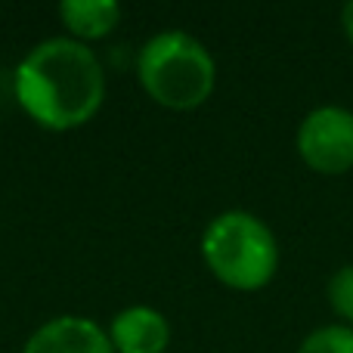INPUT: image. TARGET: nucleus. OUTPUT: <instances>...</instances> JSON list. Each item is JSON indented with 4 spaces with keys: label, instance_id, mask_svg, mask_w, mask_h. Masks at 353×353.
<instances>
[{
    "label": "nucleus",
    "instance_id": "1",
    "mask_svg": "<svg viewBox=\"0 0 353 353\" xmlns=\"http://www.w3.org/2000/svg\"><path fill=\"white\" fill-rule=\"evenodd\" d=\"M103 65L72 37L37 43L16 68V97L37 124L53 130L84 124L103 103Z\"/></svg>",
    "mask_w": 353,
    "mask_h": 353
},
{
    "label": "nucleus",
    "instance_id": "2",
    "mask_svg": "<svg viewBox=\"0 0 353 353\" xmlns=\"http://www.w3.org/2000/svg\"><path fill=\"white\" fill-rule=\"evenodd\" d=\"M201 254L220 282L242 292L263 288L279 267V245L270 226L248 211H226L208 223Z\"/></svg>",
    "mask_w": 353,
    "mask_h": 353
},
{
    "label": "nucleus",
    "instance_id": "3",
    "mask_svg": "<svg viewBox=\"0 0 353 353\" xmlns=\"http://www.w3.org/2000/svg\"><path fill=\"white\" fill-rule=\"evenodd\" d=\"M137 72L155 103L168 109H195L214 90L211 53L186 31H161L140 50Z\"/></svg>",
    "mask_w": 353,
    "mask_h": 353
},
{
    "label": "nucleus",
    "instance_id": "4",
    "mask_svg": "<svg viewBox=\"0 0 353 353\" xmlns=\"http://www.w3.org/2000/svg\"><path fill=\"white\" fill-rule=\"evenodd\" d=\"M298 152L313 171L344 174L353 168V112L344 105H319L301 121Z\"/></svg>",
    "mask_w": 353,
    "mask_h": 353
},
{
    "label": "nucleus",
    "instance_id": "5",
    "mask_svg": "<svg viewBox=\"0 0 353 353\" xmlns=\"http://www.w3.org/2000/svg\"><path fill=\"white\" fill-rule=\"evenodd\" d=\"M25 353H115V347L97 323L84 316H59L28 338Z\"/></svg>",
    "mask_w": 353,
    "mask_h": 353
},
{
    "label": "nucleus",
    "instance_id": "6",
    "mask_svg": "<svg viewBox=\"0 0 353 353\" xmlns=\"http://www.w3.org/2000/svg\"><path fill=\"white\" fill-rule=\"evenodd\" d=\"M109 341L121 353H161L171 341V325L152 307H128L112 319Z\"/></svg>",
    "mask_w": 353,
    "mask_h": 353
},
{
    "label": "nucleus",
    "instance_id": "7",
    "mask_svg": "<svg viewBox=\"0 0 353 353\" xmlns=\"http://www.w3.org/2000/svg\"><path fill=\"white\" fill-rule=\"evenodd\" d=\"M59 16L74 34L81 37H103L115 28L121 6L115 0H62Z\"/></svg>",
    "mask_w": 353,
    "mask_h": 353
},
{
    "label": "nucleus",
    "instance_id": "8",
    "mask_svg": "<svg viewBox=\"0 0 353 353\" xmlns=\"http://www.w3.org/2000/svg\"><path fill=\"white\" fill-rule=\"evenodd\" d=\"M298 353H353V325H323L301 341Z\"/></svg>",
    "mask_w": 353,
    "mask_h": 353
},
{
    "label": "nucleus",
    "instance_id": "9",
    "mask_svg": "<svg viewBox=\"0 0 353 353\" xmlns=\"http://www.w3.org/2000/svg\"><path fill=\"white\" fill-rule=\"evenodd\" d=\"M329 304L341 319L353 323V263H344L335 276L329 279Z\"/></svg>",
    "mask_w": 353,
    "mask_h": 353
},
{
    "label": "nucleus",
    "instance_id": "10",
    "mask_svg": "<svg viewBox=\"0 0 353 353\" xmlns=\"http://www.w3.org/2000/svg\"><path fill=\"white\" fill-rule=\"evenodd\" d=\"M341 25H344V31H347V37L353 41V0L347 6H344V12H341Z\"/></svg>",
    "mask_w": 353,
    "mask_h": 353
}]
</instances>
